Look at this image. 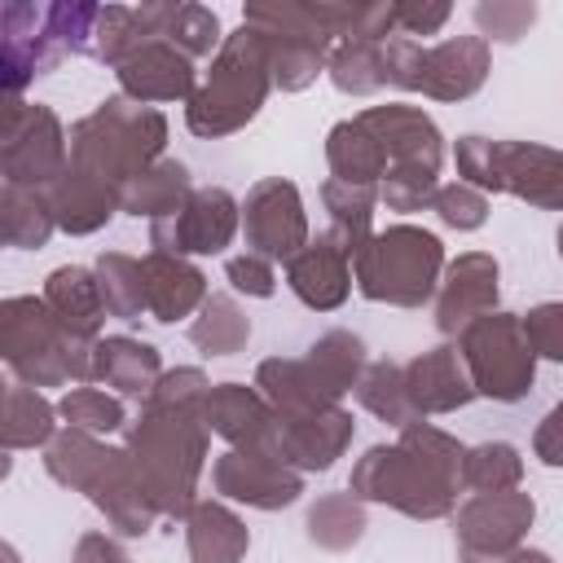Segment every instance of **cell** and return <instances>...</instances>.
<instances>
[{"instance_id":"obj_35","label":"cell","mask_w":563,"mask_h":563,"mask_svg":"<svg viewBox=\"0 0 563 563\" xmlns=\"http://www.w3.org/2000/svg\"><path fill=\"white\" fill-rule=\"evenodd\" d=\"M325 75L339 92L347 97H369L378 88H387V70H383V40L374 35H347L330 48Z\"/></svg>"},{"instance_id":"obj_54","label":"cell","mask_w":563,"mask_h":563,"mask_svg":"<svg viewBox=\"0 0 563 563\" xmlns=\"http://www.w3.org/2000/svg\"><path fill=\"white\" fill-rule=\"evenodd\" d=\"M4 563H18V550L13 545H4Z\"/></svg>"},{"instance_id":"obj_46","label":"cell","mask_w":563,"mask_h":563,"mask_svg":"<svg viewBox=\"0 0 563 563\" xmlns=\"http://www.w3.org/2000/svg\"><path fill=\"white\" fill-rule=\"evenodd\" d=\"M537 22V4L528 0H479L475 4V26L479 40H497V44H515L519 35H528V26Z\"/></svg>"},{"instance_id":"obj_6","label":"cell","mask_w":563,"mask_h":563,"mask_svg":"<svg viewBox=\"0 0 563 563\" xmlns=\"http://www.w3.org/2000/svg\"><path fill=\"white\" fill-rule=\"evenodd\" d=\"M0 352L26 387H66L92 378V343L70 334L44 295H9L0 303Z\"/></svg>"},{"instance_id":"obj_8","label":"cell","mask_w":563,"mask_h":563,"mask_svg":"<svg viewBox=\"0 0 563 563\" xmlns=\"http://www.w3.org/2000/svg\"><path fill=\"white\" fill-rule=\"evenodd\" d=\"M444 277V246L431 229L391 224L369 233L352 255V282L369 303L422 308Z\"/></svg>"},{"instance_id":"obj_15","label":"cell","mask_w":563,"mask_h":563,"mask_svg":"<svg viewBox=\"0 0 563 563\" xmlns=\"http://www.w3.org/2000/svg\"><path fill=\"white\" fill-rule=\"evenodd\" d=\"M211 484L220 497L255 506V510H286L303 497V475L286 466L277 453L264 449H229L211 462Z\"/></svg>"},{"instance_id":"obj_18","label":"cell","mask_w":563,"mask_h":563,"mask_svg":"<svg viewBox=\"0 0 563 563\" xmlns=\"http://www.w3.org/2000/svg\"><path fill=\"white\" fill-rule=\"evenodd\" d=\"M202 422L211 435L229 440L233 449H264L277 453V413L260 387L246 383H211L202 400Z\"/></svg>"},{"instance_id":"obj_28","label":"cell","mask_w":563,"mask_h":563,"mask_svg":"<svg viewBox=\"0 0 563 563\" xmlns=\"http://www.w3.org/2000/svg\"><path fill=\"white\" fill-rule=\"evenodd\" d=\"M185 545H189V563H242L251 532L224 501L207 497L194 501V510L185 515Z\"/></svg>"},{"instance_id":"obj_11","label":"cell","mask_w":563,"mask_h":563,"mask_svg":"<svg viewBox=\"0 0 563 563\" xmlns=\"http://www.w3.org/2000/svg\"><path fill=\"white\" fill-rule=\"evenodd\" d=\"M457 352L466 361V374L475 383V396H488L497 405H515L537 383V352L528 343L519 312H484L457 334Z\"/></svg>"},{"instance_id":"obj_38","label":"cell","mask_w":563,"mask_h":563,"mask_svg":"<svg viewBox=\"0 0 563 563\" xmlns=\"http://www.w3.org/2000/svg\"><path fill=\"white\" fill-rule=\"evenodd\" d=\"M321 202L330 211V233L356 255V246L374 233V207H378V185H347V180H325Z\"/></svg>"},{"instance_id":"obj_55","label":"cell","mask_w":563,"mask_h":563,"mask_svg":"<svg viewBox=\"0 0 563 563\" xmlns=\"http://www.w3.org/2000/svg\"><path fill=\"white\" fill-rule=\"evenodd\" d=\"M559 260H563V229H559Z\"/></svg>"},{"instance_id":"obj_48","label":"cell","mask_w":563,"mask_h":563,"mask_svg":"<svg viewBox=\"0 0 563 563\" xmlns=\"http://www.w3.org/2000/svg\"><path fill=\"white\" fill-rule=\"evenodd\" d=\"M523 330L537 356L563 361V303H537L523 312Z\"/></svg>"},{"instance_id":"obj_41","label":"cell","mask_w":563,"mask_h":563,"mask_svg":"<svg viewBox=\"0 0 563 563\" xmlns=\"http://www.w3.org/2000/svg\"><path fill=\"white\" fill-rule=\"evenodd\" d=\"M97 286H101V299H106V312L110 317L141 321V312H150L141 260H132L123 251H101V260H97Z\"/></svg>"},{"instance_id":"obj_33","label":"cell","mask_w":563,"mask_h":563,"mask_svg":"<svg viewBox=\"0 0 563 563\" xmlns=\"http://www.w3.org/2000/svg\"><path fill=\"white\" fill-rule=\"evenodd\" d=\"M57 229L48 189H22V185H4L0 189V238L4 246L18 251H40Z\"/></svg>"},{"instance_id":"obj_47","label":"cell","mask_w":563,"mask_h":563,"mask_svg":"<svg viewBox=\"0 0 563 563\" xmlns=\"http://www.w3.org/2000/svg\"><path fill=\"white\" fill-rule=\"evenodd\" d=\"M431 211L440 216V224H449L457 233H471V229H479L488 220V194L466 185V180H453V185H440Z\"/></svg>"},{"instance_id":"obj_21","label":"cell","mask_w":563,"mask_h":563,"mask_svg":"<svg viewBox=\"0 0 563 563\" xmlns=\"http://www.w3.org/2000/svg\"><path fill=\"white\" fill-rule=\"evenodd\" d=\"M123 97L150 106V101H189L198 92L194 79V57H185L172 40H150L141 44L123 66H114Z\"/></svg>"},{"instance_id":"obj_29","label":"cell","mask_w":563,"mask_h":563,"mask_svg":"<svg viewBox=\"0 0 563 563\" xmlns=\"http://www.w3.org/2000/svg\"><path fill=\"white\" fill-rule=\"evenodd\" d=\"M48 202H53V216H57V229L70 233V238H84V233H97L110 224V216L119 211V194L106 189L101 180L66 167L57 176V185L48 189Z\"/></svg>"},{"instance_id":"obj_2","label":"cell","mask_w":563,"mask_h":563,"mask_svg":"<svg viewBox=\"0 0 563 563\" xmlns=\"http://www.w3.org/2000/svg\"><path fill=\"white\" fill-rule=\"evenodd\" d=\"M462 457L457 435L413 422L396 435V444H369L347 479V493L361 501L391 506L409 519H444L457 510L462 493Z\"/></svg>"},{"instance_id":"obj_50","label":"cell","mask_w":563,"mask_h":563,"mask_svg":"<svg viewBox=\"0 0 563 563\" xmlns=\"http://www.w3.org/2000/svg\"><path fill=\"white\" fill-rule=\"evenodd\" d=\"M449 13L453 9L444 0H396V35H435Z\"/></svg>"},{"instance_id":"obj_32","label":"cell","mask_w":563,"mask_h":563,"mask_svg":"<svg viewBox=\"0 0 563 563\" xmlns=\"http://www.w3.org/2000/svg\"><path fill=\"white\" fill-rule=\"evenodd\" d=\"M189 194H194L189 167H185V163H176V158H158L154 167H145V172L123 189L119 211H128V216H136V220L145 216V220L154 224V220L172 216Z\"/></svg>"},{"instance_id":"obj_22","label":"cell","mask_w":563,"mask_h":563,"mask_svg":"<svg viewBox=\"0 0 563 563\" xmlns=\"http://www.w3.org/2000/svg\"><path fill=\"white\" fill-rule=\"evenodd\" d=\"M405 391H409V405L418 409V418L466 409L475 400V383L466 374L457 343H440V347H427L413 361H405Z\"/></svg>"},{"instance_id":"obj_7","label":"cell","mask_w":563,"mask_h":563,"mask_svg":"<svg viewBox=\"0 0 563 563\" xmlns=\"http://www.w3.org/2000/svg\"><path fill=\"white\" fill-rule=\"evenodd\" d=\"M92 18H97V4H88V0H70V4L9 0V4H0L4 97H22V88L35 75H48L66 53H79L84 57Z\"/></svg>"},{"instance_id":"obj_44","label":"cell","mask_w":563,"mask_h":563,"mask_svg":"<svg viewBox=\"0 0 563 563\" xmlns=\"http://www.w3.org/2000/svg\"><path fill=\"white\" fill-rule=\"evenodd\" d=\"M57 413L66 418V427H79V431H92V435H110V431H119L128 422L123 400L119 396H106L97 387H70L57 400Z\"/></svg>"},{"instance_id":"obj_24","label":"cell","mask_w":563,"mask_h":563,"mask_svg":"<svg viewBox=\"0 0 563 563\" xmlns=\"http://www.w3.org/2000/svg\"><path fill=\"white\" fill-rule=\"evenodd\" d=\"M145 268V303H150V317L172 325L189 312H198L207 303V273L198 264H189L185 255H167V251H150L141 260Z\"/></svg>"},{"instance_id":"obj_23","label":"cell","mask_w":563,"mask_h":563,"mask_svg":"<svg viewBox=\"0 0 563 563\" xmlns=\"http://www.w3.org/2000/svg\"><path fill=\"white\" fill-rule=\"evenodd\" d=\"M286 286L312 312H334L347 299V290H352V251L334 233H317L286 264Z\"/></svg>"},{"instance_id":"obj_30","label":"cell","mask_w":563,"mask_h":563,"mask_svg":"<svg viewBox=\"0 0 563 563\" xmlns=\"http://www.w3.org/2000/svg\"><path fill=\"white\" fill-rule=\"evenodd\" d=\"M325 163H330V176L334 180H347V185H383V176H387V150L361 123V114H352V119H343V123L330 128V136H325Z\"/></svg>"},{"instance_id":"obj_42","label":"cell","mask_w":563,"mask_h":563,"mask_svg":"<svg viewBox=\"0 0 563 563\" xmlns=\"http://www.w3.org/2000/svg\"><path fill=\"white\" fill-rule=\"evenodd\" d=\"M523 479V457L506 440H484L462 457V488L471 493H510Z\"/></svg>"},{"instance_id":"obj_39","label":"cell","mask_w":563,"mask_h":563,"mask_svg":"<svg viewBox=\"0 0 563 563\" xmlns=\"http://www.w3.org/2000/svg\"><path fill=\"white\" fill-rule=\"evenodd\" d=\"M356 400H361V409H369L378 422H387L396 431L422 422L405 391V365H396V361H369L356 383Z\"/></svg>"},{"instance_id":"obj_9","label":"cell","mask_w":563,"mask_h":563,"mask_svg":"<svg viewBox=\"0 0 563 563\" xmlns=\"http://www.w3.org/2000/svg\"><path fill=\"white\" fill-rule=\"evenodd\" d=\"M457 176L484 194H515L528 207L563 211V150L537 141L457 136Z\"/></svg>"},{"instance_id":"obj_53","label":"cell","mask_w":563,"mask_h":563,"mask_svg":"<svg viewBox=\"0 0 563 563\" xmlns=\"http://www.w3.org/2000/svg\"><path fill=\"white\" fill-rule=\"evenodd\" d=\"M457 563H554L545 550H528V545H519V550H510V554H462L457 550Z\"/></svg>"},{"instance_id":"obj_17","label":"cell","mask_w":563,"mask_h":563,"mask_svg":"<svg viewBox=\"0 0 563 563\" xmlns=\"http://www.w3.org/2000/svg\"><path fill=\"white\" fill-rule=\"evenodd\" d=\"M501 268L488 251H466L457 255L444 277H440V290H435V325L440 334H462L475 317L484 312H497V290H501Z\"/></svg>"},{"instance_id":"obj_51","label":"cell","mask_w":563,"mask_h":563,"mask_svg":"<svg viewBox=\"0 0 563 563\" xmlns=\"http://www.w3.org/2000/svg\"><path fill=\"white\" fill-rule=\"evenodd\" d=\"M532 453H537L545 466H563V400L537 422V431H532Z\"/></svg>"},{"instance_id":"obj_25","label":"cell","mask_w":563,"mask_h":563,"mask_svg":"<svg viewBox=\"0 0 563 563\" xmlns=\"http://www.w3.org/2000/svg\"><path fill=\"white\" fill-rule=\"evenodd\" d=\"M92 378L114 387L119 396L145 400L154 383L163 378V356L154 343L132 339V334H106L92 343Z\"/></svg>"},{"instance_id":"obj_3","label":"cell","mask_w":563,"mask_h":563,"mask_svg":"<svg viewBox=\"0 0 563 563\" xmlns=\"http://www.w3.org/2000/svg\"><path fill=\"white\" fill-rule=\"evenodd\" d=\"M44 471L62 488L84 493L110 519V528L119 537H145L154 528V519H158V510L150 506L141 479L132 471L128 449H114V444H106L92 431L62 427L44 444Z\"/></svg>"},{"instance_id":"obj_26","label":"cell","mask_w":563,"mask_h":563,"mask_svg":"<svg viewBox=\"0 0 563 563\" xmlns=\"http://www.w3.org/2000/svg\"><path fill=\"white\" fill-rule=\"evenodd\" d=\"M44 303L57 312V321L97 343L101 339V325H106V299H101V286H97V268H84V264H62L44 277Z\"/></svg>"},{"instance_id":"obj_27","label":"cell","mask_w":563,"mask_h":563,"mask_svg":"<svg viewBox=\"0 0 563 563\" xmlns=\"http://www.w3.org/2000/svg\"><path fill=\"white\" fill-rule=\"evenodd\" d=\"M255 387L264 391V400L273 405L277 418H303V413H321V409H334L339 405L321 387V378L308 369V361H295V356H268V361H260Z\"/></svg>"},{"instance_id":"obj_13","label":"cell","mask_w":563,"mask_h":563,"mask_svg":"<svg viewBox=\"0 0 563 563\" xmlns=\"http://www.w3.org/2000/svg\"><path fill=\"white\" fill-rule=\"evenodd\" d=\"M238 229H242V202L229 189L207 185V189H194L172 216L150 224V246L167 255H185V260L220 255Z\"/></svg>"},{"instance_id":"obj_5","label":"cell","mask_w":563,"mask_h":563,"mask_svg":"<svg viewBox=\"0 0 563 563\" xmlns=\"http://www.w3.org/2000/svg\"><path fill=\"white\" fill-rule=\"evenodd\" d=\"M268 92H273V75H268L260 31L242 22L233 35H224L198 92L185 101V128L194 136H207V141L229 136L264 110Z\"/></svg>"},{"instance_id":"obj_10","label":"cell","mask_w":563,"mask_h":563,"mask_svg":"<svg viewBox=\"0 0 563 563\" xmlns=\"http://www.w3.org/2000/svg\"><path fill=\"white\" fill-rule=\"evenodd\" d=\"M493 66L488 40L479 35H449L440 44H418L409 35L383 40V70L387 88L422 92L431 101H466L484 88Z\"/></svg>"},{"instance_id":"obj_52","label":"cell","mask_w":563,"mask_h":563,"mask_svg":"<svg viewBox=\"0 0 563 563\" xmlns=\"http://www.w3.org/2000/svg\"><path fill=\"white\" fill-rule=\"evenodd\" d=\"M70 563H132V559H128V550H123L114 537H106V532H84Z\"/></svg>"},{"instance_id":"obj_37","label":"cell","mask_w":563,"mask_h":563,"mask_svg":"<svg viewBox=\"0 0 563 563\" xmlns=\"http://www.w3.org/2000/svg\"><path fill=\"white\" fill-rule=\"evenodd\" d=\"M57 405H48L40 396V387H26V383H13L4 391V427H0V440L4 449H35V444H48L57 435Z\"/></svg>"},{"instance_id":"obj_36","label":"cell","mask_w":563,"mask_h":563,"mask_svg":"<svg viewBox=\"0 0 563 563\" xmlns=\"http://www.w3.org/2000/svg\"><path fill=\"white\" fill-rule=\"evenodd\" d=\"M308 369L321 378V387L334 396V400H343L347 391H356V383H361V374H365V343L352 334V330H325L312 347H308Z\"/></svg>"},{"instance_id":"obj_31","label":"cell","mask_w":563,"mask_h":563,"mask_svg":"<svg viewBox=\"0 0 563 563\" xmlns=\"http://www.w3.org/2000/svg\"><path fill=\"white\" fill-rule=\"evenodd\" d=\"M255 31H260V44H264V57H268L273 88H282V92H303L325 70L330 48H334V44H321V40H308V35H290V31H268V26H255Z\"/></svg>"},{"instance_id":"obj_43","label":"cell","mask_w":563,"mask_h":563,"mask_svg":"<svg viewBox=\"0 0 563 563\" xmlns=\"http://www.w3.org/2000/svg\"><path fill=\"white\" fill-rule=\"evenodd\" d=\"M163 40H172L185 57H211V53H220V44H224L216 9L194 4V0L167 4V13H163Z\"/></svg>"},{"instance_id":"obj_45","label":"cell","mask_w":563,"mask_h":563,"mask_svg":"<svg viewBox=\"0 0 563 563\" xmlns=\"http://www.w3.org/2000/svg\"><path fill=\"white\" fill-rule=\"evenodd\" d=\"M440 194V172L427 167H391L378 185V202H387V211H427Z\"/></svg>"},{"instance_id":"obj_34","label":"cell","mask_w":563,"mask_h":563,"mask_svg":"<svg viewBox=\"0 0 563 563\" xmlns=\"http://www.w3.org/2000/svg\"><path fill=\"white\" fill-rule=\"evenodd\" d=\"M246 339H251V317L238 308L233 295L211 290L207 303L198 308V317L189 321V343L202 356H233L246 347Z\"/></svg>"},{"instance_id":"obj_14","label":"cell","mask_w":563,"mask_h":563,"mask_svg":"<svg viewBox=\"0 0 563 563\" xmlns=\"http://www.w3.org/2000/svg\"><path fill=\"white\" fill-rule=\"evenodd\" d=\"M242 233H246V246L264 260H282L290 264L308 242V211H303V198L290 180L282 176H268V180H255L242 198Z\"/></svg>"},{"instance_id":"obj_20","label":"cell","mask_w":563,"mask_h":563,"mask_svg":"<svg viewBox=\"0 0 563 563\" xmlns=\"http://www.w3.org/2000/svg\"><path fill=\"white\" fill-rule=\"evenodd\" d=\"M352 431H356V422L343 405L303 413V418H277V457L286 466H295L299 475L330 471L343 457V449L352 444Z\"/></svg>"},{"instance_id":"obj_40","label":"cell","mask_w":563,"mask_h":563,"mask_svg":"<svg viewBox=\"0 0 563 563\" xmlns=\"http://www.w3.org/2000/svg\"><path fill=\"white\" fill-rule=\"evenodd\" d=\"M303 528H308L312 545L343 554V550H352L365 537V501L352 497V493H325V497H317L308 506Z\"/></svg>"},{"instance_id":"obj_1","label":"cell","mask_w":563,"mask_h":563,"mask_svg":"<svg viewBox=\"0 0 563 563\" xmlns=\"http://www.w3.org/2000/svg\"><path fill=\"white\" fill-rule=\"evenodd\" d=\"M207 391L211 383L198 365L163 369L154 391L141 400L136 422L128 427L123 449L158 519H185L198 501L194 493L207 466V435H211L202 422Z\"/></svg>"},{"instance_id":"obj_4","label":"cell","mask_w":563,"mask_h":563,"mask_svg":"<svg viewBox=\"0 0 563 563\" xmlns=\"http://www.w3.org/2000/svg\"><path fill=\"white\" fill-rule=\"evenodd\" d=\"M167 145V119L154 106H141L132 97H106L92 114L70 123V163L75 172L101 180L123 198V189L163 158Z\"/></svg>"},{"instance_id":"obj_16","label":"cell","mask_w":563,"mask_h":563,"mask_svg":"<svg viewBox=\"0 0 563 563\" xmlns=\"http://www.w3.org/2000/svg\"><path fill=\"white\" fill-rule=\"evenodd\" d=\"M537 519V501L519 488L510 493H475L457 506L453 532L462 554H510L523 545L528 528Z\"/></svg>"},{"instance_id":"obj_19","label":"cell","mask_w":563,"mask_h":563,"mask_svg":"<svg viewBox=\"0 0 563 563\" xmlns=\"http://www.w3.org/2000/svg\"><path fill=\"white\" fill-rule=\"evenodd\" d=\"M361 123L383 141L387 172L391 167H427V172H440V163H444V136H440V128H435V119L427 110L387 101V106L361 110Z\"/></svg>"},{"instance_id":"obj_49","label":"cell","mask_w":563,"mask_h":563,"mask_svg":"<svg viewBox=\"0 0 563 563\" xmlns=\"http://www.w3.org/2000/svg\"><path fill=\"white\" fill-rule=\"evenodd\" d=\"M224 277H229V286H233V290L255 295V299H273V290H277L273 260H264V255H255V251L233 255V260L224 264Z\"/></svg>"},{"instance_id":"obj_12","label":"cell","mask_w":563,"mask_h":563,"mask_svg":"<svg viewBox=\"0 0 563 563\" xmlns=\"http://www.w3.org/2000/svg\"><path fill=\"white\" fill-rule=\"evenodd\" d=\"M70 163V136L62 119L22 97H4V128H0V172L4 185L22 189H53Z\"/></svg>"}]
</instances>
